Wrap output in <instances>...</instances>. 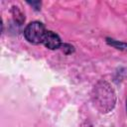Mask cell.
<instances>
[{
    "label": "cell",
    "instance_id": "obj_1",
    "mask_svg": "<svg viewBox=\"0 0 127 127\" xmlns=\"http://www.w3.org/2000/svg\"><path fill=\"white\" fill-rule=\"evenodd\" d=\"M92 100L95 107L102 113L111 111L116 103V95L112 86L104 80L98 81L92 90Z\"/></svg>",
    "mask_w": 127,
    "mask_h": 127
},
{
    "label": "cell",
    "instance_id": "obj_2",
    "mask_svg": "<svg viewBox=\"0 0 127 127\" xmlns=\"http://www.w3.org/2000/svg\"><path fill=\"white\" fill-rule=\"evenodd\" d=\"M47 32L48 31L46 30V27L42 22L33 21L26 26L24 30V37L29 43L39 45L43 44Z\"/></svg>",
    "mask_w": 127,
    "mask_h": 127
},
{
    "label": "cell",
    "instance_id": "obj_3",
    "mask_svg": "<svg viewBox=\"0 0 127 127\" xmlns=\"http://www.w3.org/2000/svg\"><path fill=\"white\" fill-rule=\"evenodd\" d=\"M43 44L46 48H48L50 50L60 49V48H62V45H63L60 36L58 34H56L55 32H53V31H48L47 32Z\"/></svg>",
    "mask_w": 127,
    "mask_h": 127
},
{
    "label": "cell",
    "instance_id": "obj_4",
    "mask_svg": "<svg viewBox=\"0 0 127 127\" xmlns=\"http://www.w3.org/2000/svg\"><path fill=\"white\" fill-rule=\"evenodd\" d=\"M106 43H107V45L115 48L116 50H120V51H124V52L127 51V43L120 42V41L110 39V38H106Z\"/></svg>",
    "mask_w": 127,
    "mask_h": 127
},
{
    "label": "cell",
    "instance_id": "obj_5",
    "mask_svg": "<svg viewBox=\"0 0 127 127\" xmlns=\"http://www.w3.org/2000/svg\"><path fill=\"white\" fill-rule=\"evenodd\" d=\"M12 13H13V16H14V19L17 23H19V25H21L24 21H25V17L23 15V13L18 9V7H13V10H12Z\"/></svg>",
    "mask_w": 127,
    "mask_h": 127
},
{
    "label": "cell",
    "instance_id": "obj_6",
    "mask_svg": "<svg viewBox=\"0 0 127 127\" xmlns=\"http://www.w3.org/2000/svg\"><path fill=\"white\" fill-rule=\"evenodd\" d=\"M62 48H63V51H64V53L65 55H69V54L74 52V48L69 44H63Z\"/></svg>",
    "mask_w": 127,
    "mask_h": 127
},
{
    "label": "cell",
    "instance_id": "obj_7",
    "mask_svg": "<svg viewBox=\"0 0 127 127\" xmlns=\"http://www.w3.org/2000/svg\"><path fill=\"white\" fill-rule=\"evenodd\" d=\"M29 5H31L32 7H34L35 10H40L41 9V2L40 1H36V2H28Z\"/></svg>",
    "mask_w": 127,
    "mask_h": 127
},
{
    "label": "cell",
    "instance_id": "obj_8",
    "mask_svg": "<svg viewBox=\"0 0 127 127\" xmlns=\"http://www.w3.org/2000/svg\"><path fill=\"white\" fill-rule=\"evenodd\" d=\"M126 113H127V99H126Z\"/></svg>",
    "mask_w": 127,
    "mask_h": 127
}]
</instances>
